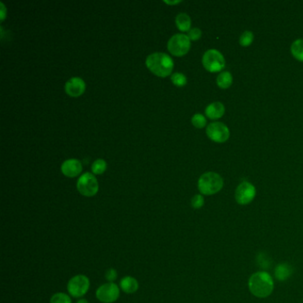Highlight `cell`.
Listing matches in <instances>:
<instances>
[{
	"label": "cell",
	"instance_id": "cell-1",
	"mask_svg": "<svg viewBox=\"0 0 303 303\" xmlns=\"http://www.w3.org/2000/svg\"><path fill=\"white\" fill-rule=\"evenodd\" d=\"M250 292L257 298H267L274 290L272 277L267 272L259 271L253 274L248 281Z\"/></svg>",
	"mask_w": 303,
	"mask_h": 303
},
{
	"label": "cell",
	"instance_id": "cell-2",
	"mask_svg": "<svg viewBox=\"0 0 303 303\" xmlns=\"http://www.w3.org/2000/svg\"><path fill=\"white\" fill-rule=\"evenodd\" d=\"M146 66L152 73L161 78H166L173 71V61L166 54L155 53L147 57Z\"/></svg>",
	"mask_w": 303,
	"mask_h": 303
},
{
	"label": "cell",
	"instance_id": "cell-3",
	"mask_svg": "<svg viewBox=\"0 0 303 303\" xmlns=\"http://www.w3.org/2000/svg\"><path fill=\"white\" fill-rule=\"evenodd\" d=\"M197 186L203 195H214L222 189L223 179L216 173L208 172L200 176Z\"/></svg>",
	"mask_w": 303,
	"mask_h": 303
},
{
	"label": "cell",
	"instance_id": "cell-4",
	"mask_svg": "<svg viewBox=\"0 0 303 303\" xmlns=\"http://www.w3.org/2000/svg\"><path fill=\"white\" fill-rule=\"evenodd\" d=\"M90 288V280L85 275H77L69 279L67 289L74 298H81Z\"/></svg>",
	"mask_w": 303,
	"mask_h": 303
},
{
	"label": "cell",
	"instance_id": "cell-5",
	"mask_svg": "<svg viewBox=\"0 0 303 303\" xmlns=\"http://www.w3.org/2000/svg\"><path fill=\"white\" fill-rule=\"evenodd\" d=\"M77 189L81 195L85 196H93L99 191V183L95 176L91 173H86L80 176L77 182Z\"/></svg>",
	"mask_w": 303,
	"mask_h": 303
},
{
	"label": "cell",
	"instance_id": "cell-6",
	"mask_svg": "<svg viewBox=\"0 0 303 303\" xmlns=\"http://www.w3.org/2000/svg\"><path fill=\"white\" fill-rule=\"evenodd\" d=\"M202 63L205 69L210 72H218L225 67L223 55L215 49H210L205 52Z\"/></svg>",
	"mask_w": 303,
	"mask_h": 303
},
{
	"label": "cell",
	"instance_id": "cell-7",
	"mask_svg": "<svg viewBox=\"0 0 303 303\" xmlns=\"http://www.w3.org/2000/svg\"><path fill=\"white\" fill-rule=\"evenodd\" d=\"M167 47L173 55L183 56L190 51L191 39L186 35H174L169 39Z\"/></svg>",
	"mask_w": 303,
	"mask_h": 303
},
{
	"label": "cell",
	"instance_id": "cell-8",
	"mask_svg": "<svg viewBox=\"0 0 303 303\" xmlns=\"http://www.w3.org/2000/svg\"><path fill=\"white\" fill-rule=\"evenodd\" d=\"M120 288L115 283H103L96 291V297L103 303H113L119 298Z\"/></svg>",
	"mask_w": 303,
	"mask_h": 303
},
{
	"label": "cell",
	"instance_id": "cell-9",
	"mask_svg": "<svg viewBox=\"0 0 303 303\" xmlns=\"http://www.w3.org/2000/svg\"><path fill=\"white\" fill-rule=\"evenodd\" d=\"M255 195H256L255 187L248 181H243L237 188L235 197L236 201L239 205H248L254 200Z\"/></svg>",
	"mask_w": 303,
	"mask_h": 303
},
{
	"label": "cell",
	"instance_id": "cell-10",
	"mask_svg": "<svg viewBox=\"0 0 303 303\" xmlns=\"http://www.w3.org/2000/svg\"><path fill=\"white\" fill-rule=\"evenodd\" d=\"M206 134L214 142H224L230 138V130L223 123H211L206 128Z\"/></svg>",
	"mask_w": 303,
	"mask_h": 303
},
{
	"label": "cell",
	"instance_id": "cell-11",
	"mask_svg": "<svg viewBox=\"0 0 303 303\" xmlns=\"http://www.w3.org/2000/svg\"><path fill=\"white\" fill-rule=\"evenodd\" d=\"M65 91L71 97H78L86 91V83L82 78H71L65 85Z\"/></svg>",
	"mask_w": 303,
	"mask_h": 303
},
{
	"label": "cell",
	"instance_id": "cell-12",
	"mask_svg": "<svg viewBox=\"0 0 303 303\" xmlns=\"http://www.w3.org/2000/svg\"><path fill=\"white\" fill-rule=\"evenodd\" d=\"M61 169L64 175L73 178L82 172V164L78 159H68L63 163Z\"/></svg>",
	"mask_w": 303,
	"mask_h": 303
},
{
	"label": "cell",
	"instance_id": "cell-13",
	"mask_svg": "<svg viewBox=\"0 0 303 303\" xmlns=\"http://www.w3.org/2000/svg\"><path fill=\"white\" fill-rule=\"evenodd\" d=\"M225 107L221 103H211L205 108V114L210 119H218L224 115Z\"/></svg>",
	"mask_w": 303,
	"mask_h": 303
},
{
	"label": "cell",
	"instance_id": "cell-14",
	"mask_svg": "<svg viewBox=\"0 0 303 303\" xmlns=\"http://www.w3.org/2000/svg\"><path fill=\"white\" fill-rule=\"evenodd\" d=\"M120 288L124 293L132 294V293H136L138 291L139 283H138L136 279L127 276V277L123 278L122 280H121Z\"/></svg>",
	"mask_w": 303,
	"mask_h": 303
},
{
	"label": "cell",
	"instance_id": "cell-15",
	"mask_svg": "<svg viewBox=\"0 0 303 303\" xmlns=\"http://www.w3.org/2000/svg\"><path fill=\"white\" fill-rule=\"evenodd\" d=\"M274 274L276 279H279V281H285L292 276L293 268L291 267V265L287 263L279 264L275 268Z\"/></svg>",
	"mask_w": 303,
	"mask_h": 303
},
{
	"label": "cell",
	"instance_id": "cell-16",
	"mask_svg": "<svg viewBox=\"0 0 303 303\" xmlns=\"http://www.w3.org/2000/svg\"><path fill=\"white\" fill-rule=\"evenodd\" d=\"M176 26L181 31H190L191 30V17L187 14L181 13L176 16Z\"/></svg>",
	"mask_w": 303,
	"mask_h": 303
},
{
	"label": "cell",
	"instance_id": "cell-17",
	"mask_svg": "<svg viewBox=\"0 0 303 303\" xmlns=\"http://www.w3.org/2000/svg\"><path fill=\"white\" fill-rule=\"evenodd\" d=\"M232 82H233V78L229 71L221 72L217 78V85L223 89L230 87Z\"/></svg>",
	"mask_w": 303,
	"mask_h": 303
},
{
	"label": "cell",
	"instance_id": "cell-18",
	"mask_svg": "<svg viewBox=\"0 0 303 303\" xmlns=\"http://www.w3.org/2000/svg\"><path fill=\"white\" fill-rule=\"evenodd\" d=\"M291 51L295 58L303 62V39H298L294 41L292 44Z\"/></svg>",
	"mask_w": 303,
	"mask_h": 303
},
{
	"label": "cell",
	"instance_id": "cell-19",
	"mask_svg": "<svg viewBox=\"0 0 303 303\" xmlns=\"http://www.w3.org/2000/svg\"><path fill=\"white\" fill-rule=\"evenodd\" d=\"M107 169V163L103 159H97L92 165V171L94 174H102Z\"/></svg>",
	"mask_w": 303,
	"mask_h": 303
},
{
	"label": "cell",
	"instance_id": "cell-20",
	"mask_svg": "<svg viewBox=\"0 0 303 303\" xmlns=\"http://www.w3.org/2000/svg\"><path fill=\"white\" fill-rule=\"evenodd\" d=\"M50 303H72L69 295L64 293H54L50 299Z\"/></svg>",
	"mask_w": 303,
	"mask_h": 303
},
{
	"label": "cell",
	"instance_id": "cell-21",
	"mask_svg": "<svg viewBox=\"0 0 303 303\" xmlns=\"http://www.w3.org/2000/svg\"><path fill=\"white\" fill-rule=\"evenodd\" d=\"M172 82L175 85L176 87H184L186 84H187V78L185 77V75H183L182 73H179V72H176L173 73L171 76Z\"/></svg>",
	"mask_w": 303,
	"mask_h": 303
},
{
	"label": "cell",
	"instance_id": "cell-22",
	"mask_svg": "<svg viewBox=\"0 0 303 303\" xmlns=\"http://www.w3.org/2000/svg\"><path fill=\"white\" fill-rule=\"evenodd\" d=\"M191 122L193 124V126L196 128H203L206 125V119L202 114L196 113L191 118Z\"/></svg>",
	"mask_w": 303,
	"mask_h": 303
},
{
	"label": "cell",
	"instance_id": "cell-23",
	"mask_svg": "<svg viewBox=\"0 0 303 303\" xmlns=\"http://www.w3.org/2000/svg\"><path fill=\"white\" fill-rule=\"evenodd\" d=\"M254 40V34L251 31H244L243 34L241 35L239 39V43L243 46H248L252 44Z\"/></svg>",
	"mask_w": 303,
	"mask_h": 303
},
{
	"label": "cell",
	"instance_id": "cell-24",
	"mask_svg": "<svg viewBox=\"0 0 303 303\" xmlns=\"http://www.w3.org/2000/svg\"><path fill=\"white\" fill-rule=\"evenodd\" d=\"M205 204L204 197L202 195H195L191 199V205L195 209H199Z\"/></svg>",
	"mask_w": 303,
	"mask_h": 303
},
{
	"label": "cell",
	"instance_id": "cell-25",
	"mask_svg": "<svg viewBox=\"0 0 303 303\" xmlns=\"http://www.w3.org/2000/svg\"><path fill=\"white\" fill-rule=\"evenodd\" d=\"M105 279H107L108 282L114 283V281L117 279V270L115 269H112V268L108 269L107 271H106V274H105Z\"/></svg>",
	"mask_w": 303,
	"mask_h": 303
},
{
	"label": "cell",
	"instance_id": "cell-26",
	"mask_svg": "<svg viewBox=\"0 0 303 303\" xmlns=\"http://www.w3.org/2000/svg\"><path fill=\"white\" fill-rule=\"evenodd\" d=\"M201 35H202V32H201L200 29L198 28H193L189 31L188 37L191 40H197V39H200Z\"/></svg>",
	"mask_w": 303,
	"mask_h": 303
},
{
	"label": "cell",
	"instance_id": "cell-27",
	"mask_svg": "<svg viewBox=\"0 0 303 303\" xmlns=\"http://www.w3.org/2000/svg\"><path fill=\"white\" fill-rule=\"evenodd\" d=\"M0 5H1V15H0V17H1V21H3V20L5 19V10L6 9H5V5H4L3 3H1Z\"/></svg>",
	"mask_w": 303,
	"mask_h": 303
},
{
	"label": "cell",
	"instance_id": "cell-28",
	"mask_svg": "<svg viewBox=\"0 0 303 303\" xmlns=\"http://www.w3.org/2000/svg\"><path fill=\"white\" fill-rule=\"evenodd\" d=\"M166 4H168V5H175V4H179V3H181V1H173V2H169V1H165Z\"/></svg>",
	"mask_w": 303,
	"mask_h": 303
},
{
	"label": "cell",
	"instance_id": "cell-29",
	"mask_svg": "<svg viewBox=\"0 0 303 303\" xmlns=\"http://www.w3.org/2000/svg\"><path fill=\"white\" fill-rule=\"evenodd\" d=\"M88 303L87 300H86V299H81V300H79L78 303Z\"/></svg>",
	"mask_w": 303,
	"mask_h": 303
}]
</instances>
